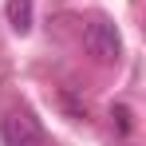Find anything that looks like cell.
I'll list each match as a JSON object with an SVG mask.
<instances>
[{
	"mask_svg": "<svg viewBox=\"0 0 146 146\" xmlns=\"http://www.w3.org/2000/svg\"><path fill=\"white\" fill-rule=\"evenodd\" d=\"M83 48H87V55H95L99 63H115L122 55V40H119V28L111 24V20H91L87 24V32H83Z\"/></svg>",
	"mask_w": 146,
	"mask_h": 146,
	"instance_id": "obj_1",
	"label": "cell"
},
{
	"mask_svg": "<svg viewBox=\"0 0 146 146\" xmlns=\"http://www.w3.org/2000/svg\"><path fill=\"white\" fill-rule=\"evenodd\" d=\"M0 138H4V146H48L40 122L32 115H24V111H16V115H8L0 122Z\"/></svg>",
	"mask_w": 146,
	"mask_h": 146,
	"instance_id": "obj_2",
	"label": "cell"
},
{
	"mask_svg": "<svg viewBox=\"0 0 146 146\" xmlns=\"http://www.w3.org/2000/svg\"><path fill=\"white\" fill-rule=\"evenodd\" d=\"M4 16H8V24L16 28L20 36L32 32V0H8L4 4Z\"/></svg>",
	"mask_w": 146,
	"mask_h": 146,
	"instance_id": "obj_3",
	"label": "cell"
},
{
	"mask_svg": "<svg viewBox=\"0 0 146 146\" xmlns=\"http://www.w3.org/2000/svg\"><path fill=\"white\" fill-rule=\"evenodd\" d=\"M111 119H119V134H130V107H115Z\"/></svg>",
	"mask_w": 146,
	"mask_h": 146,
	"instance_id": "obj_4",
	"label": "cell"
}]
</instances>
